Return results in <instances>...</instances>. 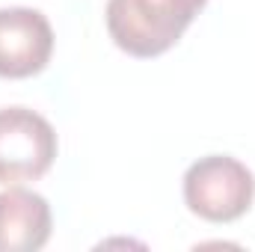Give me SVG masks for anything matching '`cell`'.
<instances>
[{
  "instance_id": "6da1fadb",
  "label": "cell",
  "mask_w": 255,
  "mask_h": 252,
  "mask_svg": "<svg viewBox=\"0 0 255 252\" xmlns=\"http://www.w3.org/2000/svg\"><path fill=\"white\" fill-rule=\"evenodd\" d=\"M202 6L205 0H110L107 30L128 54L157 57L181 39Z\"/></svg>"
},
{
  "instance_id": "7a4b0ae2",
  "label": "cell",
  "mask_w": 255,
  "mask_h": 252,
  "mask_svg": "<svg viewBox=\"0 0 255 252\" xmlns=\"http://www.w3.org/2000/svg\"><path fill=\"white\" fill-rule=\"evenodd\" d=\"M255 199V175L232 154L199 157L184 175V202L208 223H229L250 211Z\"/></svg>"
},
{
  "instance_id": "3957f363",
  "label": "cell",
  "mask_w": 255,
  "mask_h": 252,
  "mask_svg": "<svg viewBox=\"0 0 255 252\" xmlns=\"http://www.w3.org/2000/svg\"><path fill=\"white\" fill-rule=\"evenodd\" d=\"M57 157V130L30 107H0V184L42 178Z\"/></svg>"
},
{
  "instance_id": "277c9868",
  "label": "cell",
  "mask_w": 255,
  "mask_h": 252,
  "mask_svg": "<svg viewBox=\"0 0 255 252\" xmlns=\"http://www.w3.org/2000/svg\"><path fill=\"white\" fill-rule=\"evenodd\" d=\"M54 51L51 21L30 6L0 9V77H30Z\"/></svg>"
},
{
  "instance_id": "5b68a950",
  "label": "cell",
  "mask_w": 255,
  "mask_h": 252,
  "mask_svg": "<svg viewBox=\"0 0 255 252\" xmlns=\"http://www.w3.org/2000/svg\"><path fill=\"white\" fill-rule=\"evenodd\" d=\"M51 235V205L27 187L0 193V252H33Z\"/></svg>"
}]
</instances>
